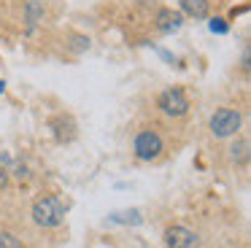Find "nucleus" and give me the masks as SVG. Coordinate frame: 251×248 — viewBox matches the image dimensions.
I'll return each mask as SVG.
<instances>
[{
	"label": "nucleus",
	"mask_w": 251,
	"mask_h": 248,
	"mask_svg": "<svg viewBox=\"0 0 251 248\" xmlns=\"http://www.w3.org/2000/svg\"><path fill=\"white\" fill-rule=\"evenodd\" d=\"M33 219L41 226H60L65 219V205L60 202V197H44L33 205Z\"/></svg>",
	"instance_id": "1"
},
{
	"label": "nucleus",
	"mask_w": 251,
	"mask_h": 248,
	"mask_svg": "<svg viewBox=\"0 0 251 248\" xmlns=\"http://www.w3.org/2000/svg\"><path fill=\"white\" fill-rule=\"evenodd\" d=\"M240 113L232 111V108H219L216 113L211 116V132L216 135V138H229V135H235L240 129Z\"/></svg>",
	"instance_id": "2"
},
{
	"label": "nucleus",
	"mask_w": 251,
	"mask_h": 248,
	"mask_svg": "<svg viewBox=\"0 0 251 248\" xmlns=\"http://www.w3.org/2000/svg\"><path fill=\"white\" fill-rule=\"evenodd\" d=\"M132 149H135V156H138V159L151 162V159H157V156L162 154V138H159L157 132H151V129H143V132L135 138Z\"/></svg>",
	"instance_id": "3"
},
{
	"label": "nucleus",
	"mask_w": 251,
	"mask_h": 248,
	"mask_svg": "<svg viewBox=\"0 0 251 248\" xmlns=\"http://www.w3.org/2000/svg\"><path fill=\"white\" fill-rule=\"evenodd\" d=\"M159 108H162L168 116H184L186 111H189V100H186L184 89H178V86H170V89H165L162 95H159Z\"/></svg>",
	"instance_id": "4"
},
{
	"label": "nucleus",
	"mask_w": 251,
	"mask_h": 248,
	"mask_svg": "<svg viewBox=\"0 0 251 248\" xmlns=\"http://www.w3.org/2000/svg\"><path fill=\"white\" fill-rule=\"evenodd\" d=\"M165 243L168 248H200V237L186 226H170L165 232Z\"/></svg>",
	"instance_id": "5"
},
{
	"label": "nucleus",
	"mask_w": 251,
	"mask_h": 248,
	"mask_svg": "<svg viewBox=\"0 0 251 248\" xmlns=\"http://www.w3.org/2000/svg\"><path fill=\"white\" fill-rule=\"evenodd\" d=\"M49 127L54 129V138L60 140V143L62 140H71L73 135H76V124H73L71 116H54L49 122Z\"/></svg>",
	"instance_id": "6"
},
{
	"label": "nucleus",
	"mask_w": 251,
	"mask_h": 248,
	"mask_svg": "<svg viewBox=\"0 0 251 248\" xmlns=\"http://www.w3.org/2000/svg\"><path fill=\"white\" fill-rule=\"evenodd\" d=\"M157 27L162 32H173V30H178L181 27V14L178 11H170V8H162L157 14Z\"/></svg>",
	"instance_id": "7"
},
{
	"label": "nucleus",
	"mask_w": 251,
	"mask_h": 248,
	"mask_svg": "<svg viewBox=\"0 0 251 248\" xmlns=\"http://www.w3.org/2000/svg\"><path fill=\"white\" fill-rule=\"evenodd\" d=\"M181 8H184L186 16L205 19V16H208V0H181Z\"/></svg>",
	"instance_id": "8"
},
{
	"label": "nucleus",
	"mask_w": 251,
	"mask_h": 248,
	"mask_svg": "<svg viewBox=\"0 0 251 248\" xmlns=\"http://www.w3.org/2000/svg\"><path fill=\"white\" fill-rule=\"evenodd\" d=\"M108 221L114 224H141V210H119V213H111Z\"/></svg>",
	"instance_id": "9"
},
{
	"label": "nucleus",
	"mask_w": 251,
	"mask_h": 248,
	"mask_svg": "<svg viewBox=\"0 0 251 248\" xmlns=\"http://www.w3.org/2000/svg\"><path fill=\"white\" fill-rule=\"evenodd\" d=\"M0 248H25V243H19L14 235L8 232H0Z\"/></svg>",
	"instance_id": "10"
},
{
	"label": "nucleus",
	"mask_w": 251,
	"mask_h": 248,
	"mask_svg": "<svg viewBox=\"0 0 251 248\" xmlns=\"http://www.w3.org/2000/svg\"><path fill=\"white\" fill-rule=\"evenodd\" d=\"M232 159L235 162H246V159H249V143H246V140H240V143L238 146H232Z\"/></svg>",
	"instance_id": "11"
},
{
	"label": "nucleus",
	"mask_w": 251,
	"mask_h": 248,
	"mask_svg": "<svg viewBox=\"0 0 251 248\" xmlns=\"http://www.w3.org/2000/svg\"><path fill=\"white\" fill-rule=\"evenodd\" d=\"M229 30V25L224 19H211V32H219V35H224V32Z\"/></svg>",
	"instance_id": "12"
},
{
	"label": "nucleus",
	"mask_w": 251,
	"mask_h": 248,
	"mask_svg": "<svg viewBox=\"0 0 251 248\" xmlns=\"http://www.w3.org/2000/svg\"><path fill=\"white\" fill-rule=\"evenodd\" d=\"M73 41H76V43H73V49H76V51H84V49H89V38H81V35H76Z\"/></svg>",
	"instance_id": "13"
},
{
	"label": "nucleus",
	"mask_w": 251,
	"mask_h": 248,
	"mask_svg": "<svg viewBox=\"0 0 251 248\" xmlns=\"http://www.w3.org/2000/svg\"><path fill=\"white\" fill-rule=\"evenodd\" d=\"M27 14H30V22H35V19H38V14H41V5L38 3H30L27 5Z\"/></svg>",
	"instance_id": "14"
},
{
	"label": "nucleus",
	"mask_w": 251,
	"mask_h": 248,
	"mask_svg": "<svg viewBox=\"0 0 251 248\" xmlns=\"http://www.w3.org/2000/svg\"><path fill=\"white\" fill-rule=\"evenodd\" d=\"M8 186V173H6V167L0 165V189H6Z\"/></svg>",
	"instance_id": "15"
},
{
	"label": "nucleus",
	"mask_w": 251,
	"mask_h": 248,
	"mask_svg": "<svg viewBox=\"0 0 251 248\" xmlns=\"http://www.w3.org/2000/svg\"><path fill=\"white\" fill-rule=\"evenodd\" d=\"M3 89H6V84H3V81H0V95H3Z\"/></svg>",
	"instance_id": "16"
}]
</instances>
